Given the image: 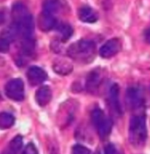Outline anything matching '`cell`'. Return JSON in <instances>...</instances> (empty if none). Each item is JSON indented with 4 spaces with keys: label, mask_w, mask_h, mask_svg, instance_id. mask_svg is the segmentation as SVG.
I'll return each instance as SVG.
<instances>
[{
    "label": "cell",
    "mask_w": 150,
    "mask_h": 154,
    "mask_svg": "<svg viewBox=\"0 0 150 154\" xmlns=\"http://www.w3.org/2000/svg\"><path fill=\"white\" fill-rule=\"evenodd\" d=\"M10 43V41L7 40L6 38L1 37V40H0V50H1L2 53H7L9 51Z\"/></svg>",
    "instance_id": "cell-20"
},
{
    "label": "cell",
    "mask_w": 150,
    "mask_h": 154,
    "mask_svg": "<svg viewBox=\"0 0 150 154\" xmlns=\"http://www.w3.org/2000/svg\"><path fill=\"white\" fill-rule=\"evenodd\" d=\"M121 48L122 42L120 39H111L101 46L100 48V55L104 59H109L118 54Z\"/></svg>",
    "instance_id": "cell-7"
},
{
    "label": "cell",
    "mask_w": 150,
    "mask_h": 154,
    "mask_svg": "<svg viewBox=\"0 0 150 154\" xmlns=\"http://www.w3.org/2000/svg\"><path fill=\"white\" fill-rule=\"evenodd\" d=\"M52 99V92L47 85L41 86L35 93V100L40 107H45L49 104Z\"/></svg>",
    "instance_id": "cell-11"
},
{
    "label": "cell",
    "mask_w": 150,
    "mask_h": 154,
    "mask_svg": "<svg viewBox=\"0 0 150 154\" xmlns=\"http://www.w3.org/2000/svg\"><path fill=\"white\" fill-rule=\"evenodd\" d=\"M73 154H91V151L83 145H76L73 148Z\"/></svg>",
    "instance_id": "cell-19"
},
{
    "label": "cell",
    "mask_w": 150,
    "mask_h": 154,
    "mask_svg": "<svg viewBox=\"0 0 150 154\" xmlns=\"http://www.w3.org/2000/svg\"><path fill=\"white\" fill-rule=\"evenodd\" d=\"M78 15L79 19L84 23H92L97 21L98 19L97 13L92 8L87 5H84L80 8Z\"/></svg>",
    "instance_id": "cell-12"
},
{
    "label": "cell",
    "mask_w": 150,
    "mask_h": 154,
    "mask_svg": "<svg viewBox=\"0 0 150 154\" xmlns=\"http://www.w3.org/2000/svg\"><path fill=\"white\" fill-rule=\"evenodd\" d=\"M147 138L145 118L142 116H135L131 118L129 126V140L136 148L142 147Z\"/></svg>",
    "instance_id": "cell-3"
},
{
    "label": "cell",
    "mask_w": 150,
    "mask_h": 154,
    "mask_svg": "<svg viewBox=\"0 0 150 154\" xmlns=\"http://www.w3.org/2000/svg\"><path fill=\"white\" fill-rule=\"evenodd\" d=\"M15 123V118L9 112H4L0 115V127L2 129H9L13 126Z\"/></svg>",
    "instance_id": "cell-17"
},
{
    "label": "cell",
    "mask_w": 150,
    "mask_h": 154,
    "mask_svg": "<svg viewBox=\"0 0 150 154\" xmlns=\"http://www.w3.org/2000/svg\"><path fill=\"white\" fill-rule=\"evenodd\" d=\"M52 67L55 72L62 75L70 74L73 70V65L64 59H59L58 61H55Z\"/></svg>",
    "instance_id": "cell-15"
},
{
    "label": "cell",
    "mask_w": 150,
    "mask_h": 154,
    "mask_svg": "<svg viewBox=\"0 0 150 154\" xmlns=\"http://www.w3.org/2000/svg\"><path fill=\"white\" fill-rule=\"evenodd\" d=\"M57 30L60 35V38L62 41L68 40L73 33V28L68 23H60L58 25Z\"/></svg>",
    "instance_id": "cell-18"
},
{
    "label": "cell",
    "mask_w": 150,
    "mask_h": 154,
    "mask_svg": "<svg viewBox=\"0 0 150 154\" xmlns=\"http://www.w3.org/2000/svg\"><path fill=\"white\" fill-rule=\"evenodd\" d=\"M27 80L32 86L38 85L47 79V74L42 68L37 66H32L27 70Z\"/></svg>",
    "instance_id": "cell-8"
},
{
    "label": "cell",
    "mask_w": 150,
    "mask_h": 154,
    "mask_svg": "<svg viewBox=\"0 0 150 154\" xmlns=\"http://www.w3.org/2000/svg\"><path fill=\"white\" fill-rule=\"evenodd\" d=\"M5 94L10 100L20 102L24 99V84L20 78L10 80L5 85Z\"/></svg>",
    "instance_id": "cell-5"
},
{
    "label": "cell",
    "mask_w": 150,
    "mask_h": 154,
    "mask_svg": "<svg viewBox=\"0 0 150 154\" xmlns=\"http://www.w3.org/2000/svg\"><path fill=\"white\" fill-rule=\"evenodd\" d=\"M68 54L74 60L82 63H89L95 57V44L89 40H79L70 46Z\"/></svg>",
    "instance_id": "cell-2"
},
{
    "label": "cell",
    "mask_w": 150,
    "mask_h": 154,
    "mask_svg": "<svg viewBox=\"0 0 150 154\" xmlns=\"http://www.w3.org/2000/svg\"><path fill=\"white\" fill-rule=\"evenodd\" d=\"M12 17L13 24L18 29L22 39L33 38L34 20L28 8L23 3L17 2L12 8Z\"/></svg>",
    "instance_id": "cell-1"
},
{
    "label": "cell",
    "mask_w": 150,
    "mask_h": 154,
    "mask_svg": "<svg viewBox=\"0 0 150 154\" xmlns=\"http://www.w3.org/2000/svg\"><path fill=\"white\" fill-rule=\"evenodd\" d=\"M92 121L101 139L105 140L111 132L113 122L101 109H94L92 112Z\"/></svg>",
    "instance_id": "cell-4"
},
{
    "label": "cell",
    "mask_w": 150,
    "mask_h": 154,
    "mask_svg": "<svg viewBox=\"0 0 150 154\" xmlns=\"http://www.w3.org/2000/svg\"><path fill=\"white\" fill-rule=\"evenodd\" d=\"M105 153L106 154H122L116 146L113 144H108L106 145L105 149Z\"/></svg>",
    "instance_id": "cell-21"
},
{
    "label": "cell",
    "mask_w": 150,
    "mask_h": 154,
    "mask_svg": "<svg viewBox=\"0 0 150 154\" xmlns=\"http://www.w3.org/2000/svg\"><path fill=\"white\" fill-rule=\"evenodd\" d=\"M109 100L115 112L118 114H122V107L120 100V87L116 83H114L110 88Z\"/></svg>",
    "instance_id": "cell-13"
},
{
    "label": "cell",
    "mask_w": 150,
    "mask_h": 154,
    "mask_svg": "<svg viewBox=\"0 0 150 154\" xmlns=\"http://www.w3.org/2000/svg\"><path fill=\"white\" fill-rule=\"evenodd\" d=\"M37 26L41 31L46 32L53 29L56 26H57V21L55 16L43 12L37 20Z\"/></svg>",
    "instance_id": "cell-10"
},
{
    "label": "cell",
    "mask_w": 150,
    "mask_h": 154,
    "mask_svg": "<svg viewBox=\"0 0 150 154\" xmlns=\"http://www.w3.org/2000/svg\"><path fill=\"white\" fill-rule=\"evenodd\" d=\"M2 154H8V153H6V152H5V153H3Z\"/></svg>",
    "instance_id": "cell-25"
},
{
    "label": "cell",
    "mask_w": 150,
    "mask_h": 154,
    "mask_svg": "<svg viewBox=\"0 0 150 154\" xmlns=\"http://www.w3.org/2000/svg\"><path fill=\"white\" fill-rule=\"evenodd\" d=\"M22 154H38L37 150L36 149V147L32 143H29L25 147Z\"/></svg>",
    "instance_id": "cell-22"
},
{
    "label": "cell",
    "mask_w": 150,
    "mask_h": 154,
    "mask_svg": "<svg viewBox=\"0 0 150 154\" xmlns=\"http://www.w3.org/2000/svg\"><path fill=\"white\" fill-rule=\"evenodd\" d=\"M144 39L146 42L150 44V28L147 29L144 32Z\"/></svg>",
    "instance_id": "cell-23"
},
{
    "label": "cell",
    "mask_w": 150,
    "mask_h": 154,
    "mask_svg": "<svg viewBox=\"0 0 150 154\" xmlns=\"http://www.w3.org/2000/svg\"><path fill=\"white\" fill-rule=\"evenodd\" d=\"M94 154H101V153H99V152H96V153H94Z\"/></svg>",
    "instance_id": "cell-24"
},
{
    "label": "cell",
    "mask_w": 150,
    "mask_h": 154,
    "mask_svg": "<svg viewBox=\"0 0 150 154\" xmlns=\"http://www.w3.org/2000/svg\"><path fill=\"white\" fill-rule=\"evenodd\" d=\"M23 146V138L20 135L15 136L10 141L8 147V149L5 150L8 154H18Z\"/></svg>",
    "instance_id": "cell-16"
},
{
    "label": "cell",
    "mask_w": 150,
    "mask_h": 154,
    "mask_svg": "<svg viewBox=\"0 0 150 154\" xmlns=\"http://www.w3.org/2000/svg\"><path fill=\"white\" fill-rule=\"evenodd\" d=\"M65 8V3L63 0H44L43 3V12L53 16Z\"/></svg>",
    "instance_id": "cell-9"
},
{
    "label": "cell",
    "mask_w": 150,
    "mask_h": 154,
    "mask_svg": "<svg viewBox=\"0 0 150 154\" xmlns=\"http://www.w3.org/2000/svg\"><path fill=\"white\" fill-rule=\"evenodd\" d=\"M101 80V74H99L98 72L93 71L89 73L87 76V82H86V87L88 91L90 93L95 92L99 88Z\"/></svg>",
    "instance_id": "cell-14"
},
{
    "label": "cell",
    "mask_w": 150,
    "mask_h": 154,
    "mask_svg": "<svg viewBox=\"0 0 150 154\" xmlns=\"http://www.w3.org/2000/svg\"><path fill=\"white\" fill-rule=\"evenodd\" d=\"M144 98L143 92L137 87H130L126 92V104L132 110H136L143 107Z\"/></svg>",
    "instance_id": "cell-6"
}]
</instances>
